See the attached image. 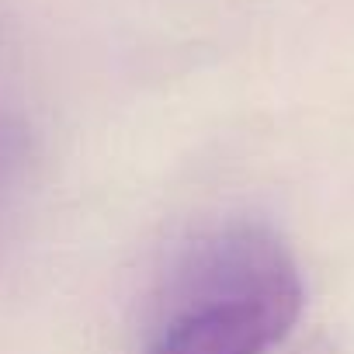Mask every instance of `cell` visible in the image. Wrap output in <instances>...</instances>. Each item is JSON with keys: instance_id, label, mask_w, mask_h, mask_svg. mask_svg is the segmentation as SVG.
<instances>
[{"instance_id": "cell-1", "label": "cell", "mask_w": 354, "mask_h": 354, "mask_svg": "<svg viewBox=\"0 0 354 354\" xmlns=\"http://www.w3.org/2000/svg\"><path fill=\"white\" fill-rule=\"evenodd\" d=\"M306 285L288 243L257 219L198 230L160 271L136 354H271L299 323Z\"/></svg>"}, {"instance_id": "cell-2", "label": "cell", "mask_w": 354, "mask_h": 354, "mask_svg": "<svg viewBox=\"0 0 354 354\" xmlns=\"http://www.w3.org/2000/svg\"><path fill=\"white\" fill-rule=\"evenodd\" d=\"M32 170V146L21 125L0 115V236L15 223V212L28 188Z\"/></svg>"}]
</instances>
